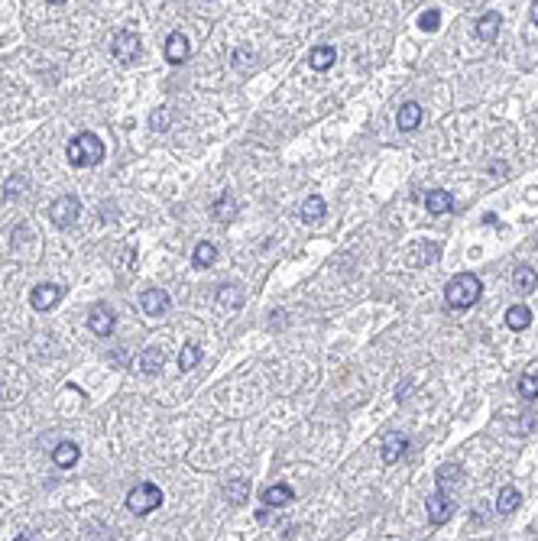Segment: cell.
Wrapping results in <instances>:
<instances>
[{
	"instance_id": "9c48e42d",
	"label": "cell",
	"mask_w": 538,
	"mask_h": 541,
	"mask_svg": "<svg viewBox=\"0 0 538 541\" xmlns=\"http://www.w3.org/2000/svg\"><path fill=\"white\" fill-rule=\"evenodd\" d=\"M172 305L169 292H162V288H146L143 295H140V308H143V315L149 318H156V315H166Z\"/></svg>"
},
{
	"instance_id": "6da1fadb",
	"label": "cell",
	"mask_w": 538,
	"mask_h": 541,
	"mask_svg": "<svg viewBox=\"0 0 538 541\" xmlns=\"http://www.w3.org/2000/svg\"><path fill=\"white\" fill-rule=\"evenodd\" d=\"M480 295H483V282L474 273H461V276H454L444 286V305L454 308V311H464V308L477 305Z\"/></svg>"
},
{
	"instance_id": "83f0119b",
	"label": "cell",
	"mask_w": 538,
	"mask_h": 541,
	"mask_svg": "<svg viewBox=\"0 0 538 541\" xmlns=\"http://www.w3.org/2000/svg\"><path fill=\"white\" fill-rule=\"evenodd\" d=\"M218 302H221L224 308H237L243 302V288L240 286H221V292H218Z\"/></svg>"
},
{
	"instance_id": "8992f818",
	"label": "cell",
	"mask_w": 538,
	"mask_h": 541,
	"mask_svg": "<svg viewBox=\"0 0 538 541\" xmlns=\"http://www.w3.org/2000/svg\"><path fill=\"white\" fill-rule=\"evenodd\" d=\"M114 324H117L114 308L104 305V302L91 305V311H88V328L95 331L97 337H107V334H114Z\"/></svg>"
},
{
	"instance_id": "52a82bcc",
	"label": "cell",
	"mask_w": 538,
	"mask_h": 541,
	"mask_svg": "<svg viewBox=\"0 0 538 541\" xmlns=\"http://www.w3.org/2000/svg\"><path fill=\"white\" fill-rule=\"evenodd\" d=\"M62 295H65L62 286H55V282H43V286H36L30 292V305L36 308V311H52V308L62 302Z\"/></svg>"
},
{
	"instance_id": "836d02e7",
	"label": "cell",
	"mask_w": 538,
	"mask_h": 541,
	"mask_svg": "<svg viewBox=\"0 0 538 541\" xmlns=\"http://www.w3.org/2000/svg\"><path fill=\"white\" fill-rule=\"evenodd\" d=\"M250 59H253V52H250V49H233V65H237V68H243V65L250 62Z\"/></svg>"
},
{
	"instance_id": "603a6c76",
	"label": "cell",
	"mask_w": 538,
	"mask_h": 541,
	"mask_svg": "<svg viewBox=\"0 0 538 541\" xmlns=\"http://www.w3.org/2000/svg\"><path fill=\"white\" fill-rule=\"evenodd\" d=\"M461 473H464V470L457 467V464H444V467H438V489H441V493H448V486H457V483H461Z\"/></svg>"
},
{
	"instance_id": "5bb4252c",
	"label": "cell",
	"mask_w": 538,
	"mask_h": 541,
	"mask_svg": "<svg viewBox=\"0 0 538 541\" xmlns=\"http://www.w3.org/2000/svg\"><path fill=\"white\" fill-rule=\"evenodd\" d=\"M499 30H503V17L496 10H486L480 20H477V36L483 39V43H493L496 36H499Z\"/></svg>"
},
{
	"instance_id": "e0dca14e",
	"label": "cell",
	"mask_w": 538,
	"mask_h": 541,
	"mask_svg": "<svg viewBox=\"0 0 538 541\" xmlns=\"http://www.w3.org/2000/svg\"><path fill=\"white\" fill-rule=\"evenodd\" d=\"M338 52H334V46H315L311 52H308V65L315 68V72H327L331 65H334Z\"/></svg>"
},
{
	"instance_id": "f546056e",
	"label": "cell",
	"mask_w": 538,
	"mask_h": 541,
	"mask_svg": "<svg viewBox=\"0 0 538 541\" xmlns=\"http://www.w3.org/2000/svg\"><path fill=\"white\" fill-rule=\"evenodd\" d=\"M438 256H441V246H438V244H432V240H428V246H422L419 253L412 256V263H415V266H422V263H434Z\"/></svg>"
},
{
	"instance_id": "44dd1931",
	"label": "cell",
	"mask_w": 538,
	"mask_h": 541,
	"mask_svg": "<svg viewBox=\"0 0 538 541\" xmlns=\"http://www.w3.org/2000/svg\"><path fill=\"white\" fill-rule=\"evenodd\" d=\"M528 324H532V311H528L526 305H512L506 311V328L509 331H526Z\"/></svg>"
},
{
	"instance_id": "9a60e30c",
	"label": "cell",
	"mask_w": 538,
	"mask_h": 541,
	"mask_svg": "<svg viewBox=\"0 0 538 541\" xmlns=\"http://www.w3.org/2000/svg\"><path fill=\"white\" fill-rule=\"evenodd\" d=\"M162 366H166V351L162 347H146L140 353V373L156 376V373H162Z\"/></svg>"
},
{
	"instance_id": "f1b7e54d",
	"label": "cell",
	"mask_w": 538,
	"mask_h": 541,
	"mask_svg": "<svg viewBox=\"0 0 538 541\" xmlns=\"http://www.w3.org/2000/svg\"><path fill=\"white\" fill-rule=\"evenodd\" d=\"M519 395H522V399H538V376L535 373H526V376L519 380Z\"/></svg>"
},
{
	"instance_id": "2e32d148",
	"label": "cell",
	"mask_w": 538,
	"mask_h": 541,
	"mask_svg": "<svg viewBox=\"0 0 538 541\" xmlns=\"http://www.w3.org/2000/svg\"><path fill=\"white\" fill-rule=\"evenodd\" d=\"M52 460H55V467L68 470V467H75V464L81 460V451H78V444H75V441H62V444H55Z\"/></svg>"
},
{
	"instance_id": "30bf717a",
	"label": "cell",
	"mask_w": 538,
	"mask_h": 541,
	"mask_svg": "<svg viewBox=\"0 0 538 541\" xmlns=\"http://www.w3.org/2000/svg\"><path fill=\"white\" fill-rule=\"evenodd\" d=\"M405 451H409V437L402 435V431H390V435L383 437V447H380L383 464H396L399 457H405Z\"/></svg>"
},
{
	"instance_id": "4fadbf2b",
	"label": "cell",
	"mask_w": 538,
	"mask_h": 541,
	"mask_svg": "<svg viewBox=\"0 0 538 541\" xmlns=\"http://www.w3.org/2000/svg\"><path fill=\"white\" fill-rule=\"evenodd\" d=\"M422 117H425L422 104H419V101H405V104L399 107V114H396V124H399L402 133H409V130H415L422 124Z\"/></svg>"
},
{
	"instance_id": "cb8c5ba5",
	"label": "cell",
	"mask_w": 538,
	"mask_h": 541,
	"mask_svg": "<svg viewBox=\"0 0 538 541\" xmlns=\"http://www.w3.org/2000/svg\"><path fill=\"white\" fill-rule=\"evenodd\" d=\"M224 496L227 502H243V499L250 496V480L247 477H233L227 486H224Z\"/></svg>"
},
{
	"instance_id": "ac0fdd59",
	"label": "cell",
	"mask_w": 538,
	"mask_h": 541,
	"mask_svg": "<svg viewBox=\"0 0 538 541\" xmlns=\"http://www.w3.org/2000/svg\"><path fill=\"white\" fill-rule=\"evenodd\" d=\"M519 502H522V493L516 486H503L499 489V496H496V512L499 515H512L519 509Z\"/></svg>"
},
{
	"instance_id": "4316f807",
	"label": "cell",
	"mask_w": 538,
	"mask_h": 541,
	"mask_svg": "<svg viewBox=\"0 0 538 541\" xmlns=\"http://www.w3.org/2000/svg\"><path fill=\"white\" fill-rule=\"evenodd\" d=\"M201 363V347L198 344H185L182 347V353H179V370L182 373H191L195 366Z\"/></svg>"
},
{
	"instance_id": "5b68a950",
	"label": "cell",
	"mask_w": 538,
	"mask_h": 541,
	"mask_svg": "<svg viewBox=\"0 0 538 541\" xmlns=\"http://www.w3.org/2000/svg\"><path fill=\"white\" fill-rule=\"evenodd\" d=\"M111 52H114L117 62H124V65H133L140 59V36H133V32H117L114 36V43H111Z\"/></svg>"
},
{
	"instance_id": "484cf974",
	"label": "cell",
	"mask_w": 538,
	"mask_h": 541,
	"mask_svg": "<svg viewBox=\"0 0 538 541\" xmlns=\"http://www.w3.org/2000/svg\"><path fill=\"white\" fill-rule=\"evenodd\" d=\"M214 259H218V246L208 244V240H201V244L195 246V253H191V263L198 266V269H204V266H211Z\"/></svg>"
},
{
	"instance_id": "1f68e13d",
	"label": "cell",
	"mask_w": 538,
	"mask_h": 541,
	"mask_svg": "<svg viewBox=\"0 0 538 541\" xmlns=\"http://www.w3.org/2000/svg\"><path fill=\"white\" fill-rule=\"evenodd\" d=\"M169 124H172V117H169V110H166V107L153 110V117H149V127H153V130L162 133V130H169Z\"/></svg>"
},
{
	"instance_id": "277c9868",
	"label": "cell",
	"mask_w": 538,
	"mask_h": 541,
	"mask_svg": "<svg viewBox=\"0 0 538 541\" xmlns=\"http://www.w3.org/2000/svg\"><path fill=\"white\" fill-rule=\"evenodd\" d=\"M78 214H81V201L75 195H62V198H55L49 204V217H52L55 227H72Z\"/></svg>"
},
{
	"instance_id": "7402d4cb",
	"label": "cell",
	"mask_w": 538,
	"mask_h": 541,
	"mask_svg": "<svg viewBox=\"0 0 538 541\" xmlns=\"http://www.w3.org/2000/svg\"><path fill=\"white\" fill-rule=\"evenodd\" d=\"M211 214L214 217H221V221H233V217H237V198H233L231 191H224L221 198L214 201Z\"/></svg>"
},
{
	"instance_id": "8fae6325",
	"label": "cell",
	"mask_w": 538,
	"mask_h": 541,
	"mask_svg": "<svg viewBox=\"0 0 538 541\" xmlns=\"http://www.w3.org/2000/svg\"><path fill=\"white\" fill-rule=\"evenodd\" d=\"M189 55H191L189 36L185 32H172L169 39H166V62L182 65V62H189Z\"/></svg>"
},
{
	"instance_id": "ffe728a7",
	"label": "cell",
	"mask_w": 538,
	"mask_h": 541,
	"mask_svg": "<svg viewBox=\"0 0 538 541\" xmlns=\"http://www.w3.org/2000/svg\"><path fill=\"white\" fill-rule=\"evenodd\" d=\"M512 282H516V288L522 292V295H528V292H535V288H538V273L532 269V266H516Z\"/></svg>"
},
{
	"instance_id": "3957f363",
	"label": "cell",
	"mask_w": 538,
	"mask_h": 541,
	"mask_svg": "<svg viewBox=\"0 0 538 541\" xmlns=\"http://www.w3.org/2000/svg\"><path fill=\"white\" fill-rule=\"evenodd\" d=\"M166 499H162V489L156 483H140L127 493V509L133 515H149V512H156Z\"/></svg>"
},
{
	"instance_id": "ba28073f",
	"label": "cell",
	"mask_w": 538,
	"mask_h": 541,
	"mask_svg": "<svg viewBox=\"0 0 538 541\" xmlns=\"http://www.w3.org/2000/svg\"><path fill=\"white\" fill-rule=\"evenodd\" d=\"M425 509H428V522H432V525H444V522L454 515V502L448 493L434 489L432 496H428V502H425Z\"/></svg>"
},
{
	"instance_id": "e575fe53",
	"label": "cell",
	"mask_w": 538,
	"mask_h": 541,
	"mask_svg": "<svg viewBox=\"0 0 538 541\" xmlns=\"http://www.w3.org/2000/svg\"><path fill=\"white\" fill-rule=\"evenodd\" d=\"M13 541H39V538H36V531H23V535H17Z\"/></svg>"
},
{
	"instance_id": "d6986e66",
	"label": "cell",
	"mask_w": 538,
	"mask_h": 541,
	"mask_svg": "<svg viewBox=\"0 0 538 541\" xmlns=\"http://www.w3.org/2000/svg\"><path fill=\"white\" fill-rule=\"evenodd\" d=\"M425 208L432 214H448L454 208L451 201V191H441V188H432V191H425Z\"/></svg>"
},
{
	"instance_id": "d590c367",
	"label": "cell",
	"mask_w": 538,
	"mask_h": 541,
	"mask_svg": "<svg viewBox=\"0 0 538 541\" xmlns=\"http://www.w3.org/2000/svg\"><path fill=\"white\" fill-rule=\"evenodd\" d=\"M528 17H532V23H535V26H538V0H535V3H532V7H528Z\"/></svg>"
},
{
	"instance_id": "d6a6232c",
	"label": "cell",
	"mask_w": 538,
	"mask_h": 541,
	"mask_svg": "<svg viewBox=\"0 0 538 541\" xmlns=\"http://www.w3.org/2000/svg\"><path fill=\"white\" fill-rule=\"evenodd\" d=\"M23 191H26V175H13V179H7V198H20Z\"/></svg>"
},
{
	"instance_id": "7c38bea8",
	"label": "cell",
	"mask_w": 538,
	"mask_h": 541,
	"mask_svg": "<svg viewBox=\"0 0 538 541\" xmlns=\"http://www.w3.org/2000/svg\"><path fill=\"white\" fill-rule=\"evenodd\" d=\"M289 502H296V493L289 483H273V486L263 489V506L266 509H282Z\"/></svg>"
},
{
	"instance_id": "d4e9b609",
	"label": "cell",
	"mask_w": 538,
	"mask_h": 541,
	"mask_svg": "<svg viewBox=\"0 0 538 541\" xmlns=\"http://www.w3.org/2000/svg\"><path fill=\"white\" fill-rule=\"evenodd\" d=\"M325 211H327V204H325V198L321 195H311V198H305V204H302V221H318V217H325Z\"/></svg>"
},
{
	"instance_id": "4dcf8cb0",
	"label": "cell",
	"mask_w": 538,
	"mask_h": 541,
	"mask_svg": "<svg viewBox=\"0 0 538 541\" xmlns=\"http://www.w3.org/2000/svg\"><path fill=\"white\" fill-rule=\"evenodd\" d=\"M419 26H422L425 32H434L438 26H441V10H438V7H432V10H425L422 17H419Z\"/></svg>"
},
{
	"instance_id": "7a4b0ae2",
	"label": "cell",
	"mask_w": 538,
	"mask_h": 541,
	"mask_svg": "<svg viewBox=\"0 0 538 541\" xmlns=\"http://www.w3.org/2000/svg\"><path fill=\"white\" fill-rule=\"evenodd\" d=\"M65 159H68V166H75V169L101 166V162H104V143H101L95 133H78L75 139H68Z\"/></svg>"
}]
</instances>
